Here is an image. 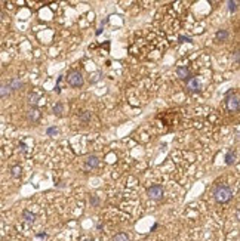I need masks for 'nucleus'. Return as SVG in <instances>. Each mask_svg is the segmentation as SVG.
I'll use <instances>...</instances> for the list:
<instances>
[{
	"instance_id": "3",
	"label": "nucleus",
	"mask_w": 240,
	"mask_h": 241,
	"mask_svg": "<svg viewBox=\"0 0 240 241\" xmlns=\"http://www.w3.org/2000/svg\"><path fill=\"white\" fill-rule=\"evenodd\" d=\"M67 80H68L70 86H73V87H82L83 86V76L80 74L79 71H70L68 76H67Z\"/></svg>"
},
{
	"instance_id": "24",
	"label": "nucleus",
	"mask_w": 240,
	"mask_h": 241,
	"mask_svg": "<svg viewBox=\"0 0 240 241\" xmlns=\"http://www.w3.org/2000/svg\"><path fill=\"white\" fill-rule=\"evenodd\" d=\"M37 237H39V238H45V237H46V234H39Z\"/></svg>"
},
{
	"instance_id": "11",
	"label": "nucleus",
	"mask_w": 240,
	"mask_h": 241,
	"mask_svg": "<svg viewBox=\"0 0 240 241\" xmlns=\"http://www.w3.org/2000/svg\"><path fill=\"white\" fill-rule=\"evenodd\" d=\"M9 86H11L12 90H18L19 87H23V83L18 80V79H12V80L9 81Z\"/></svg>"
},
{
	"instance_id": "16",
	"label": "nucleus",
	"mask_w": 240,
	"mask_h": 241,
	"mask_svg": "<svg viewBox=\"0 0 240 241\" xmlns=\"http://www.w3.org/2000/svg\"><path fill=\"white\" fill-rule=\"evenodd\" d=\"M62 110H64V107H62V104H55V105H54V113H55V114L57 115H61L62 114Z\"/></svg>"
},
{
	"instance_id": "15",
	"label": "nucleus",
	"mask_w": 240,
	"mask_h": 241,
	"mask_svg": "<svg viewBox=\"0 0 240 241\" xmlns=\"http://www.w3.org/2000/svg\"><path fill=\"white\" fill-rule=\"evenodd\" d=\"M234 158H236V155H234L231 151H228L227 155H225V163H227V164H233V163H234Z\"/></svg>"
},
{
	"instance_id": "2",
	"label": "nucleus",
	"mask_w": 240,
	"mask_h": 241,
	"mask_svg": "<svg viewBox=\"0 0 240 241\" xmlns=\"http://www.w3.org/2000/svg\"><path fill=\"white\" fill-rule=\"evenodd\" d=\"M225 105H227V108H228L230 111H239V108H240L239 95L228 92L227 93V98H225Z\"/></svg>"
},
{
	"instance_id": "6",
	"label": "nucleus",
	"mask_w": 240,
	"mask_h": 241,
	"mask_svg": "<svg viewBox=\"0 0 240 241\" xmlns=\"http://www.w3.org/2000/svg\"><path fill=\"white\" fill-rule=\"evenodd\" d=\"M187 89H188L190 92H200L202 86H200V83L197 81V79L190 77V79L187 80Z\"/></svg>"
},
{
	"instance_id": "22",
	"label": "nucleus",
	"mask_w": 240,
	"mask_h": 241,
	"mask_svg": "<svg viewBox=\"0 0 240 241\" xmlns=\"http://www.w3.org/2000/svg\"><path fill=\"white\" fill-rule=\"evenodd\" d=\"M98 203H99L98 197H92V200H91V204H92V206H98Z\"/></svg>"
},
{
	"instance_id": "9",
	"label": "nucleus",
	"mask_w": 240,
	"mask_h": 241,
	"mask_svg": "<svg viewBox=\"0 0 240 241\" xmlns=\"http://www.w3.org/2000/svg\"><path fill=\"white\" fill-rule=\"evenodd\" d=\"M28 118H30L31 121H37V120L40 118V111H39L37 108H31V110L28 111Z\"/></svg>"
},
{
	"instance_id": "12",
	"label": "nucleus",
	"mask_w": 240,
	"mask_h": 241,
	"mask_svg": "<svg viewBox=\"0 0 240 241\" xmlns=\"http://www.w3.org/2000/svg\"><path fill=\"white\" fill-rule=\"evenodd\" d=\"M228 39V33H227V30H219L217 33V40L219 42H225Z\"/></svg>"
},
{
	"instance_id": "13",
	"label": "nucleus",
	"mask_w": 240,
	"mask_h": 241,
	"mask_svg": "<svg viewBox=\"0 0 240 241\" xmlns=\"http://www.w3.org/2000/svg\"><path fill=\"white\" fill-rule=\"evenodd\" d=\"M113 241H129V237L126 235L125 232H119V234H116Z\"/></svg>"
},
{
	"instance_id": "7",
	"label": "nucleus",
	"mask_w": 240,
	"mask_h": 241,
	"mask_svg": "<svg viewBox=\"0 0 240 241\" xmlns=\"http://www.w3.org/2000/svg\"><path fill=\"white\" fill-rule=\"evenodd\" d=\"M176 76L179 77V79H183V80H188L191 76H190V71L187 67H178L176 70Z\"/></svg>"
},
{
	"instance_id": "14",
	"label": "nucleus",
	"mask_w": 240,
	"mask_h": 241,
	"mask_svg": "<svg viewBox=\"0 0 240 241\" xmlns=\"http://www.w3.org/2000/svg\"><path fill=\"white\" fill-rule=\"evenodd\" d=\"M28 102L31 104V105H36V104L39 102V95H37V93H30V96H28Z\"/></svg>"
},
{
	"instance_id": "18",
	"label": "nucleus",
	"mask_w": 240,
	"mask_h": 241,
	"mask_svg": "<svg viewBox=\"0 0 240 241\" xmlns=\"http://www.w3.org/2000/svg\"><path fill=\"white\" fill-rule=\"evenodd\" d=\"M12 175H13L15 178H18V176L21 175V167H19V166H15V167H12Z\"/></svg>"
},
{
	"instance_id": "21",
	"label": "nucleus",
	"mask_w": 240,
	"mask_h": 241,
	"mask_svg": "<svg viewBox=\"0 0 240 241\" xmlns=\"http://www.w3.org/2000/svg\"><path fill=\"white\" fill-rule=\"evenodd\" d=\"M46 133H47L49 136H54V135H57V133H58V130L55 129V127H49V129L46 130Z\"/></svg>"
},
{
	"instance_id": "23",
	"label": "nucleus",
	"mask_w": 240,
	"mask_h": 241,
	"mask_svg": "<svg viewBox=\"0 0 240 241\" xmlns=\"http://www.w3.org/2000/svg\"><path fill=\"white\" fill-rule=\"evenodd\" d=\"M234 61L239 62V50H236V53H234Z\"/></svg>"
},
{
	"instance_id": "8",
	"label": "nucleus",
	"mask_w": 240,
	"mask_h": 241,
	"mask_svg": "<svg viewBox=\"0 0 240 241\" xmlns=\"http://www.w3.org/2000/svg\"><path fill=\"white\" fill-rule=\"evenodd\" d=\"M11 92H12V89H11V86H9V83L0 84V98H5V96L11 95Z\"/></svg>"
},
{
	"instance_id": "1",
	"label": "nucleus",
	"mask_w": 240,
	"mask_h": 241,
	"mask_svg": "<svg viewBox=\"0 0 240 241\" xmlns=\"http://www.w3.org/2000/svg\"><path fill=\"white\" fill-rule=\"evenodd\" d=\"M214 197L218 203H227L233 198V191L227 185H218L214 189Z\"/></svg>"
},
{
	"instance_id": "20",
	"label": "nucleus",
	"mask_w": 240,
	"mask_h": 241,
	"mask_svg": "<svg viewBox=\"0 0 240 241\" xmlns=\"http://www.w3.org/2000/svg\"><path fill=\"white\" fill-rule=\"evenodd\" d=\"M178 40H179L181 43H185V42H187V43H191V42H193V40H191V37H185V36H179V39H178Z\"/></svg>"
},
{
	"instance_id": "4",
	"label": "nucleus",
	"mask_w": 240,
	"mask_h": 241,
	"mask_svg": "<svg viewBox=\"0 0 240 241\" xmlns=\"http://www.w3.org/2000/svg\"><path fill=\"white\" fill-rule=\"evenodd\" d=\"M147 194H148V197L153 198V200H162V198H163V188H162L160 185H153V186L148 188Z\"/></svg>"
},
{
	"instance_id": "26",
	"label": "nucleus",
	"mask_w": 240,
	"mask_h": 241,
	"mask_svg": "<svg viewBox=\"0 0 240 241\" xmlns=\"http://www.w3.org/2000/svg\"><path fill=\"white\" fill-rule=\"evenodd\" d=\"M86 241H89V240H86Z\"/></svg>"
},
{
	"instance_id": "17",
	"label": "nucleus",
	"mask_w": 240,
	"mask_h": 241,
	"mask_svg": "<svg viewBox=\"0 0 240 241\" xmlns=\"http://www.w3.org/2000/svg\"><path fill=\"white\" fill-rule=\"evenodd\" d=\"M82 121H89V118H91V113L89 111H83V114L79 117Z\"/></svg>"
},
{
	"instance_id": "10",
	"label": "nucleus",
	"mask_w": 240,
	"mask_h": 241,
	"mask_svg": "<svg viewBox=\"0 0 240 241\" xmlns=\"http://www.w3.org/2000/svg\"><path fill=\"white\" fill-rule=\"evenodd\" d=\"M23 218H24L25 222L33 223V222H34V219H36V216H34V213H31L30 210H24V212H23Z\"/></svg>"
},
{
	"instance_id": "19",
	"label": "nucleus",
	"mask_w": 240,
	"mask_h": 241,
	"mask_svg": "<svg viewBox=\"0 0 240 241\" xmlns=\"http://www.w3.org/2000/svg\"><path fill=\"white\" fill-rule=\"evenodd\" d=\"M228 9L231 12H236V9H237V2H231V0H230L228 2Z\"/></svg>"
},
{
	"instance_id": "5",
	"label": "nucleus",
	"mask_w": 240,
	"mask_h": 241,
	"mask_svg": "<svg viewBox=\"0 0 240 241\" xmlns=\"http://www.w3.org/2000/svg\"><path fill=\"white\" fill-rule=\"evenodd\" d=\"M98 164H99V158H98L96 155H89V157L85 160V169H86V170L95 169V167H98Z\"/></svg>"
},
{
	"instance_id": "25",
	"label": "nucleus",
	"mask_w": 240,
	"mask_h": 241,
	"mask_svg": "<svg viewBox=\"0 0 240 241\" xmlns=\"http://www.w3.org/2000/svg\"><path fill=\"white\" fill-rule=\"evenodd\" d=\"M2 16H3V13H2V12H0V18H2Z\"/></svg>"
}]
</instances>
